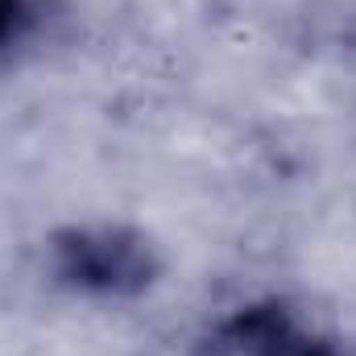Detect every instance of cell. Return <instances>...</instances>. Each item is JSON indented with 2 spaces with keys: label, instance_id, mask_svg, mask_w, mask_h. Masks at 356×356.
Listing matches in <instances>:
<instances>
[{
  "label": "cell",
  "instance_id": "obj_1",
  "mask_svg": "<svg viewBox=\"0 0 356 356\" xmlns=\"http://www.w3.org/2000/svg\"><path fill=\"white\" fill-rule=\"evenodd\" d=\"M50 269L75 294L137 298L158 282L154 245L120 224H71L50 241Z\"/></svg>",
  "mask_w": 356,
  "mask_h": 356
},
{
  "label": "cell",
  "instance_id": "obj_2",
  "mask_svg": "<svg viewBox=\"0 0 356 356\" xmlns=\"http://www.w3.org/2000/svg\"><path fill=\"white\" fill-rule=\"evenodd\" d=\"M203 356H344L336 340H327L311 319L294 307L266 298L245 302L211 323Z\"/></svg>",
  "mask_w": 356,
  "mask_h": 356
},
{
  "label": "cell",
  "instance_id": "obj_3",
  "mask_svg": "<svg viewBox=\"0 0 356 356\" xmlns=\"http://www.w3.org/2000/svg\"><path fill=\"white\" fill-rule=\"evenodd\" d=\"M25 21H29V0H0V42L17 38Z\"/></svg>",
  "mask_w": 356,
  "mask_h": 356
}]
</instances>
